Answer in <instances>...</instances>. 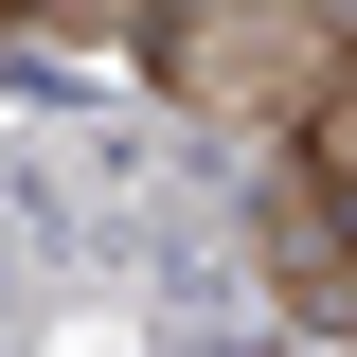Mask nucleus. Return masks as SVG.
Listing matches in <instances>:
<instances>
[{
  "instance_id": "obj_1",
  "label": "nucleus",
  "mask_w": 357,
  "mask_h": 357,
  "mask_svg": "<svg viewBox=\"0 0 357 357\" xmlns=\"http://www.w3.org/2000/svg\"><path fill=\"white\" fill-rule=\"evenodd\" d=\"M232 215L161 143L18 126L0 143V357H250Z\"/></svg>"
},
{
  "instance_id": "obj_2",
  "label": "nucleus",
  "mask_w": 357,
  "mask_h": 357,
  "mask_svg": "<svg viewBox=\"0 0 357 357\" xmlns=\"http://www.w3.org/2000/svg\"><path fill=\"white\" fill-rule=\"evenodd\" d=\"M143 72L178 89V126H215L232 161H250L268 126H321V107H340L357 36L321 0H286V18H143Z\"/></svg>"
},
{
  "instance_id": "obj_3",
  "label": "nucleus",
  "mask_w": 357,
  "mask_h": 357,
  "mask_svg": "<svg viewBox=\"0 0 357 357\" xmlns=\"http://www.w3.org/2000/svg\"><path fill=\"white\" fill-rule=\"evenodd\" d=\"M250 250H268V304L304 321V340H340V107L286 126V161L250 197Z\"/></svg>"
}]
</instances>
